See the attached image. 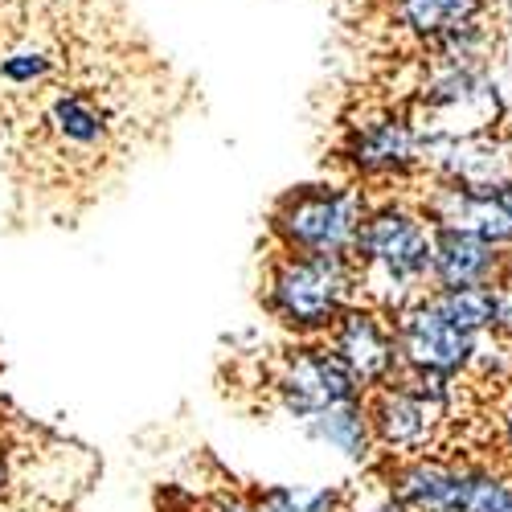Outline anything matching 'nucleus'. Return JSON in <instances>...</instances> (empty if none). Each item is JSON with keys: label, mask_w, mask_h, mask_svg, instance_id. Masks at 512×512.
<instances>
[{"label": "nucleus", "mask_w": 512, "mask_h": 512, "mask_svg": "<svg viewBox=\"0 0 512 512\" xmlns=\"http://www.w3.org/2000/svg\"><path fill=\"white\" fill-rule=\"evenodd\" d=\"M435 226L472 230L500 250H512V177L488 185H459L431 177V189L418 197Z\"/></svg>", "instance_id": "6e6552de"}, {"label": "nucleus", "mask_w": 512, "mask_h": 512, "mask_svg": "<svg viewBox=\"0 0 512 512\" xmlns=\"http://www.w3.org/2000/svg\"><path fill=\"white\" fill-rule=\"evenodd\" d=\"M508 267V250L496 242L472 234V230H455V226H435L431 242V287H484L500 279Z\"/></svg>", "instance_id": "9d476101"}, {"label": "nucleus", "mask_w": 512, "mask_h": 512, "mask_svg": "<svg viewBox=\"0 0 512 512\" xmlns=\"http://www.w3.org/2000/svg\"><path fill=\"white\" fill-rule=\"evenodd\" d=\"M435 300V308L463 332L484 336L492 328V283L484 287H431L426 291Z\"/></svg>", "instance_id": "4468645a"}, {"label": "nucleus", "mask_w": 512, "mask_h": 512, "mask_svg": "<svg viewBox=\"0 0 512 512\" xmlns=\"http://www.w3.org/2000/svg\"><path fill=\"white\" fill-rule=\"evenodd\" d=\"M390 320H394V336H398L402 369H431V373H447V377H463L472 369L480 336L455 328L426 291L414 295L398 312H390Z\"/></svg>", "instance_id": "423d86ee"}, {"label": "nucleus", "mask_w": 512, "mask_h": 512, "mask_svg": "<svg viewBox=\"0 0 512 512\" xmlns=\"http://www.w3.org/2000/svg\"><path fill=\"white\" fill-rule=\"evenodd\" d=\"M431 242L435 222L410 197H373L353 242V267L361 300L381 312H398L431 287Z\"/></svg>", "instance_id": "f257e3e1"}, {"label": "nucleus", "mask_w": 512, "mask_h": 512, "mask_svg": "<svg viewBox=\"0 0 512 512\" xmlns=\"http://www.w3.org/2000/svg\"><path fill=\"white\" fill-rule=\"evenodd\" d=\"M345 512H402V508L394 504V496L386 492V484H381V488H373L365 496H349L345 500Z\"/></svg>", "instance_id": "f3484780"}, {"label": "nucleus", "mask_w": 512, "mask_h": 512, "mask_svg": "<svg viewBox=\"0 0 512 512\" xmlns=\"http://www.w3.org/2000/svg\"><path fill=\"white\" fill-rule=\"evenodd\" d=\"M0 512H21L17 504H9V496H0Z\"/></svg>", "instance_id": "412c9836"}, {"label": "nucleus", "mask_w": 512, "mask_h": 512, "mask_svg": "<svg viewBox=\"0 0 512 512\" xmlns=\"http://www.w3.org/2000/svg\"><path fill=\"white\" fill-rule=\"evenodd\" d=\"M250 496L263 512H345L349 500V492L336 484H259Z\"/></svg>", "instance_id": "ddd939ff"}, {"label": "nucleus", "mask_w": 512, "mask_h": 512, "mask_svg": "<svg viewBox=\"0 0 512 512\" xmlns=\"http://www.w3.org/2000/svg\"><path fill=\"white\" fill-rule=\"evenodd\" d=\"M304 431L308 439H316L320 447L336 451L340 459H349V463H373L377 455V443H373V422H369V406L365 398L357 402H340L332 410H320L316 418L304 422Z\"/></svg>", "instance_id": "f8f14e48"}, {"label": "nucleus", "mask_w": 512, "mask_h": 512, "mask_svg": "<svg viewBox=\"0 0 512 512\" xmlns=\"http://www.w3.org/2000/svg\"><path fill=\"white\" fill-rule=\"evenodd\" d=\"M492 17V0H386V25L414 50L431 46L443 33Z\"/></svg>", "instance_id": "9b49d317"}, {"label": "nucleus", "mask_w": 512, "mask_h": 512, "mask_svg": "<svg viewBox=\"0 0 512 512\" xmlns=\"http://www.w3.org/2000/svg\"><path fill=\"white\" fill-rule=\"evenodd\" d=\"M369 185L340 181H308L287 189L267 213L271 250L287 254H345L353 259V242L369 213Z\"/></svg>", "instance_id": "7ed1b4c3"}, {"label": "nucleus", "mask_w": 512, "mask_h": 512, "mask_svg": "<svg viewBox=\"0 0 512 512\" xmlns=\"http://www.w3.org/2000/svg\"><path fill=\"white\" fill-rule=\"evenodd\" d=\"M271 394L287 418L304 426L320 410L365 398V386L328 349L324 336H295L271 365Z\"/></svg>", "instance_id": "39448f33"}, {"label": "nucleus", "mask_w": 512, "mask_h": 512, "mask_svg": "<svg viewBox=\"0 0 512 512\" xmlns=\"http://www.w3.org/2000/svg\"><path fill=\"white\" fill-rule=\"evenodd\" d=\"M451 512H512V484L484 472V467L459 463V488Z\"/></svg>", "instance_id": "2eb2a0df"}, {"label": "nucleus", "mask_w": 512, "mask_h": 512, "mask_svg": "<svg viewBox=\"0 0 512 512\" xmlns=\"http://www.w3.org/2000/svg\"><path fill=\"white\" fill-rule=\"evenodd\" d=\"M209 512H263L259 504H254V496L250 492H222L218 500H213V508Z\"/></svg>", "instance_id": "a211bd4d"}, {"label": "nucleus", "mask_w": 512, "mask_h": 512, "mask_svg": "<svg viewBox=\"0 0 512 512\" xmlns=\"http://www.w3.org/2000/svg\"><path fill=\"white\" fill-rule=\"evenodd\" d=\"M259 300L287 336H324L345 316V308L361 300V283L353 259L345 254L271 250Z\"/></svg>", "instance_id": "f03ea898"}, {"label": "nucleus", "mask_w": 512, "mask_h": 512, "mask_svg": "<svg viewBox=\"0 0 512 512\" xmlns=\"http://www.w3.org/2000/svg\"><path fill=\"white\" fill-rule=\"evenodd\" d=\"M336 160L361 185H402L426 168V144L410 107H373L345 123Z\"/></svg>", "instance_id": "20e7f679"}, {"label": "nucleus", "mask_w": 512, "mask_h": 512, "mask_svg": "<svg viewBox=\"0 0 512 512\" xmlns=\"http://www.w3.org/2000/svg\"><path fill=\"white\" fill-rule=\"evenodd\" d=\"M369 422H373V443L377 451H386L394 459H414L431 455L439 443V431L447 422V406L431 402L426 394L410 390L402 377L386 381L365 394Z\"/></svg>", "instance_id": "0eeeda50"}, {"label": "nucleus", "mask_w": 512, "mask_h": 512, "mask_svg": "<svg viewBox=\"0 0 512 512\" xmlns=\"http://www.w3.org/2000/svg\"><path fill=\"white\" fill-rule=\"evenodd\" d=\"M9 484H13V459H9L5 439H0V496H9Z\"/></svg>", "instance_id": "6ab92c4d"}, {"label": "nucleus", "mask_w": 512, "mask_h": 512, "mask_svg": "<svg viewBox=\"0 0 512 512\" xmlns=\"http://www.w3.org/2000/svg\"><path fill=\"white\" fill-rule=\"evenodd\" d=\"M324 340H328V349L353 369L365 394L402 373L394 320H390V312H381L369 300H357L353 308H345V316L324 332Z\"/></svg>", "instance_id": "1a4fd4ad"}, {"label": "nucleus", "mask_w": 512, "mask_h": 512, "mask_svg": "<svg viewBox=\"0 0 512 512\" xmlns=\"http://www.w3.org/2000/svg\"><path fill=\"white\" fill-rule=\"evenodd\" d=\"M500 431H504V443L512 447V402H508L504 414H500Z\"/></svg>", "instance_id": "aec40b11"}, {"label": "nucleus", "mask_w": 512, "mask_h": 512, "mask_svg": "<svg viewBox=\"0 0 512 512\" xmlns=\"http://www.w3.org/2000/svg\"><path fill=\"white\" fill-rule=\"evenodd\" d=\"M500 340H512V267L500 271V279H492V328Z\"/></svg>", "instance_id": "dca6fc26"}]
</instances>
